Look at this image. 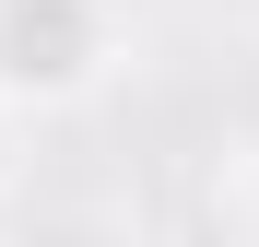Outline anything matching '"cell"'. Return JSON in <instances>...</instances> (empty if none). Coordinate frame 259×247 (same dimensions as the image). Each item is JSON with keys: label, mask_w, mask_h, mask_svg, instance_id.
Masks as SVG:
<instances>
[{"label": "cell", "mask_w": 259, "mask_h": 247, "mask_svg": "<svg viewBox=\"0 0 259 247\" xmlns=\"http://www.w3.org/2000/svg\"><path fill=\"white\" fill-rule=\"evenodd\" d=\"M24 47H48V59H35L48 94L95 82L106 71V0H0V82L24 71Z\"/></svg>", "instance_id": "cell-1"}]
</instances>
